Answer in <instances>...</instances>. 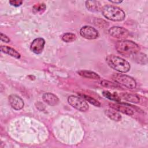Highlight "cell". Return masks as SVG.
Wrapping results in <instances>:
<instances>
[{
    "instance_id": "30bf717a",
    "label": "cell",
    "mask_w": 148,
    "mask_h": 148,
    "mask_svg": "<svg viewBox=\"0 0 148 148\" xmlns=\"http://www.w3.org/2000/svg\"><path fill=\"white\" fill-rule=\"evenodd\" d=\"M109 105L110 107L120 112H121L124 114L127 115H132L134 114V110L128 106L125 105L124 103H110Z\"/></svg>"
},
{
    "instance_id": "7a4b0ae2",
    "label": "cell",
    "mask_w": 148,
    "mask_h": 148,
    "mask_svg": "<svg viewBox=\"0 0 148 148\" xmlns=\"http://www.w3.org/2000/svg\"><path fill=\"white\" fill-rule=\"evenodd\" d=\"M101 12L106 18L114 21H121L125 17V13L121 9L113 5H105L102 7Z\"/></svg>"
},
{
    "instance_id": "6da1fadb",
    "label": "cell",
    "mask_w": 148,
    "mask_h": 148,
    "mask_svg": "<svg viewBox=\"0 0 148 148\" xmlns=\"http://www.w3.org/2000/svg\"><path fill=\"white\" fill-rule=\"evenodd\" d=\"M115 47L119 54L125 56L134 55L140 50L138 45L134 42L128 40L118 41L116 44Z\"/></svg>"
},
{
    "instance_id": "9c48e42d",
    "label": "cell",
    "mask_w": 148,
    "mask_h": 148,
    "mask_svg": "<svg viewBox=\"0 0 148 148\" xmlns=\"http://www.w3.org/2000/svg\"><path fill=\"white\" fill-rule=\"evenodd\" d=\"M9 102L10 106L15 110H21L23 108L24 103L23 100L18 95L11 94L9 97Z\"/></svg>"
},
{
    "instance_id": "ac0fdd59",
    "label": "cell",
    "mask_w": 148,
    "mask_h": 148,
    "mask_svg": "<svg viewBox=\"0 0 148 148\" xmlns=\"http://www.w3.org/2000/svg\"><path fill=\"white\" fill-rule=\"evenodd\" d=\"M76 39V36L75 34L71 32H66L62 36V40L65 42H72Z\"/></svg>"
},
{
    "instance_id": "603a6c76",
    "label": "cell",
    "mask_w": 148,
    "mask_h": 148,
    "mask_svg": "<svg viewBox=\"0 0 148 148\" xmlns=\"http://www.w3.org/2000/svg\"><path fill=\"white\" fill-rule=\"evenodd\" d=\"M23 3L22 1H19V0H12L9 1V3L14 6L17 7L20 6Z\"/></svg>"
},
{
    "instance_id": "52a82bcc",
    "label": "cell",
    "mask_w": 148,
    "mask_h": 148,
    "mask_svg": "<svg viewBox=\"0 0 148 148\" xmlns=\"http://www.w3.org/2000/svg\"><path fill=\"white\" fill-rule=\"evenodd\" d=\"M108 32L110 36L120 39L127 38L130 35V32L127 29L120 27H111L109 29Z\"/></svg>"
},
{
    "instance_id": "2e32d148",
    "label": "cell",
    "mask_w": 148,
    "mask_h": 148,
    "mask_svg": "<svg viewBox=\"0 0 148 148\" xmlns=\"http://www.w3.org/2000/svg\"><path fill=\"white\" fill-rule=\"evenodd\" d=\"M121 97L126 101L130 102H132V103H137L138 102H139L140 99L139 98L135 95V94H130V93H123L121 94Z\"/></svg>"
},
{
    "instance_id": "e0dca14e",
    "label": "cell",
    "mask_w": 148,
    "mask_h": 148,
    "mask_svg": "<svg viewBox=\"0 0 148 148\" xmlns=\"http://www.w3.org/2000/svg\"><path fill=\"white\" fill-rule=\"evenodd\" d=\"M102 95L105 98L116 102H120L121 100V98H120V97L116 92L112 93L108 91H103L102 92Z\"/></svg>"
},
{
    "instance_id": "7c38bea8",
    "label": "cell",
    "mask_w": 148,
    "mask_h": 148,
    "mask_svg": "<svg viewBox=\"0 0 148 148\" xmlns=\"http://www.w3.org/2000/svg\"><path fill=\"white\" fill-rule=\"evenodd\" d=\"M86 6L91 12H99L102 8L101 3L97 1H87Z\"/></svg>"
},
{
    "instance_id": "5bb4252c",
    "label": "cell",
    "mask_w": 148,
    "mask_h": 148,
    "mask_svg": "<svg viewBox=\"0 0 148 148\" xmlns=\"http://www.w3.org/2000/svg\"><path fill=\"white\" fill-rule=\"evenodd\" d=\"M78 74L82 77L91 79H95L97 80L100 79L99 76L94 72L91 71H87V70H80L77 72Z\"/></svg>"
},
{
    "instance_id": "8992f818",
    "label": "cell",
    "mask_w": 148,
    "mask_h": 148,
    "mask_svg": "<svg viewBox=\"0 0 148 148\" xmlns=\"http://www.w3.org/2000/svg\"><path fill=\"white\" fill-rule=\"evenodd\" d=\"M80 35L87 39H95L98 37V31L94 28L89 25H85L80 30Z\"/></svg>"
},
{
    "instance_id": "4fadbf2b",
    "label": "cell",
    "mask_w": 148,
    "mask_h": 148,
    "mask_svg": "<svg viewBox=\"0 0 148 148\" xmlns=\"http://www.w3.org/2000/svg\"><path fill=\"white\" fill-rule=\"evenodd\" d=\"M1 50L2 52L7 54L13 57H14L16 58H20V54L18 52H17L16 50L14 49L7 46H1Z\"/></svg>"
},
{
    "instance_id": "3957f363",
    "label": "cell",
    "mask_w": 148,
    "mask_h": 148,
    "mask_svg": "<svg viewBox=\"0 0 148 148\" xmlns=\"http://www.w3.org/2000/svg\"><path fill=\"white\" fill-rule=\"evenodd\" d=\"M106 61L110 68L118 72L126 73L130 69V63L120 57L109 55L106 58Z\"/></svg>"
},
{
    "instance_id": "d4e9b609",
    "label": "cell",
    "mask_w": 148,
    "mask_h": 148,
    "mask_svg": "<svg viewBox=\"0 0 148 148\" xmlns=\"http://www.w3.org/2000/svg\"><path fill=\"white\" fill-rule=\"evenodd\" d=\"M109 1L114 3H120L123 2L122 1H112V0H109Z\"/></svg>"
},
{
    "instance_id": "5b68a950",
    "label": "cell",
    "mask_w": 148,
    "mask_h": 148,
    "mask_svg": "<svg viewBox=\"0 0 148 148\" xmlns=\"http://www.w3.org/2000/svg\"><path fill=\"white\" fill-rule=\"evenodd\" d=\"M68 102L73 108L81 112H86L88 109V105L83 98L70 95L68 98Z\"/></svg>"
},
{
    "instance_id": "277c9868",
    "label": "cell",
    "mask_w": 148,
    "mask_h": 148,
    "mask_svg": "<svg viewBox=\"0 0 148 148\" xmlns=\"http://www.w3.org/2000/svg\"><path fill=\"white\" fill-rule=\"evenodd\" d=\"M113 80L120 85H122L128 88H135L136 86V81L131 77L123 74L114 73L112 76Z\"/></svg>"
},
{
    "instance_id": "cb8c5ba5",
    "label": "cell",
    "mask_w": 148,
    "mask_h": 148,
    "mask_svg": "<svg viewBox=\"0 0 148 148\" xmlns=\"http://www.w3.org/2000/svg\"><path fill=\"white\" fill-rule=\"evenodd\" d=\"M1 41L3 42H6V43H8L10 41V39L4 34H3L2 32L1 33Z\"/></svg>"
},
{
    "instance_id": "d6986e66",
    "label": "cell",
    "mask_w": 148,
    "mask_h": 148,
    "mask_svg": "<svg viewBox=\"0 0 148 148\" xmlns=\"http://www.w3.org/2000/svg\"><path fill=\"white\" fill-rule=\"evenodd\" d=\"M133 56L135 57L134 59L138 63L142 64L147 63V57L146 54L143 53H139L138 52L134 54Z\"/></svg>"
},
{
    "instance_id": "44dd1931",
    "label": "cell",
    "mask_w": 148,
    "mask_h": 148,
    "mask_svg": "<svg viewBox=\"0 0 148 148\" xmlns=\"http://www.w3.org/2000/svg\"><path fill=\"white\" fill-rule=\"evenodd\" d=\"M101 84L102 86L105 87H108V88H116L118 87H120L119 86V84L117 83H113L111 82L108 80H103L101 82Z\"/></svg>"
},
{
    "instance_id": "ba28073f",
    "label": "cell",
    "mask_w": 148,
    "mask_h": 148,
    "mask_svg": "<svg viewBox=\"0 0 148 148\" xmlns=\"http://www.w3.org/2000/svg\"><path fill=\"white\" fill-rule=\"evenodd\" d=\"M45 44V40L44 39L42 38H37L32 41L30 46V49L35 54H40L43 50Z\"/></svg>"
},
{
    "instance_id": "ffe728a7",
    "label": "cell",
    "mask_w": 148,
    "mask_h": 148,
    "mask_svg": "<svg viewBox=\"0 0 148 148\" xmlns=\"http://www.w3.org/2000/svg\"><path fill=\"white\" fill-rule=\"evenodd\" d=\"M46 6L45 3H40L35 4L32 8V11L34 13H42L46 10Z\"/></svg>"
},
{
    "instance_id": "7402d4cb",
    "label": "cell",
    "mask_w": 148,
    "mask_h": 148,
    "mask_svg": "<svg viewBox=\"0 0 148 148\" xmlns=\"http://www.w3.org/2000/svg\"><path fill=\"white\" fill-rule=\"evenodd\" d=\"M81 97L84 98V99H86V101H87L88 102H90V103L92 104L93 105L95 106H101V103L97 101L95 99L93 98L92 97H90V96H88V95H84V94H83V95H81Z\"/></svg>"
},
{
    "instance_id": "9a60e30c",
    "label": "cell",
    "mask_w": 148,
    "mask_h": 148,
    "mask_svg": "<svg viewBox=\"0 0 148 148\" xmlns=\"http://www.w3.org/2000/svg\"><path fill=\"white\" fill-rule=\"evenodd\" d=\"M106 115L111 120L115 121H119L121 120V114L114 109H107L105 110Z\"/></svg>"
},
{
    "instance_id": "8fae6325",
    "label": "cell",
    "mask_w": 148,
    "mask_h": 148,
    "mask_svg": "<svg viewBox=\"0 0 148 148\" xmlns=\"http://www.w3.org/2000/svg\"><path fill=\"white\" fill-rule=\"evenodd\" d=\"M42 98L45 102L50 106H56L59 103L58 98L56 95L51 92H46L43 94Z\"/></svg>"
}]
</instances>
